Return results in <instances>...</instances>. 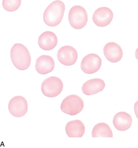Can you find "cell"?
Segmentation results:
<instances>
[{"label":"cell","mask_w":138,"mask_h":148,"mask_svg":"<svg viewBox=\"0 0 138 148\" xmlns=\"http://www.w3.org/2000/svg\"><path fill=\"white\" fill-rule=\"evenodd\" d=\"M65 10V4L61 1L57 0L52 2L44 12L45 23L51 27L59 25L63 20Z\"/></svg>","instance_id":"6da1fadb"},{"label":"cell","mask_w":138,"mask_h":148,"mask_svg":"<svg viewBox=\"0 0 138 148\" xmlns=\"http://www.w3.org/2000/svg\"><path fill=\"white\" fill-rule=\"evenodd\" d=\"M10 55L13 64L18 70L24 71L30 66L31 55L28 48L23 45L15 44L11 49Z\"/></svg>","instance_id":"7a4b0ae2"},{"label":"cell","mask_w":138,"mask_h":148,"mask_svg":"<svg viewBox=\"0 0 138 148\" xmlns=\"http://www.w3.org/2000/svg\"><path fill=\"white\" fill-rule=\"evenodd\" d=\"M68 21L73 28L79 30L83 28L87 23V12L83 6L76 5L70 9L68 13Z\"/></svg>","instance_id":"3957f363"},{"label":"cell","mask_w":138,"mask_h":148,"mask_svg":"<svg viewBox=\"0 0 138 148\" xmlns=\"http://www.w3.org/2000/svg\"><path fill=\"white\" fill-rule=\"evenodd\" d=\"M84 108V102L80 97L75 95L67 96L63 99L61 110L62 112L70 115H75L82 111Z\"/></svg>","instance_id":"277c9868"},{"label":"cell","mask_w":138,"mask_h":148,"mask_svg":"<svg viewBox=\"0 0 138 148\" xmlns=\"http://www.w3.org/2000/svg\"><path fill=\"white\" fill-rule=\"evenodd\" d=\"M63 84L62 80L56 76L47 78L42 83L41 91L48 97H55L62 92Z\"/></svg>","instance_id":"5b68a950"},{"label":"cell","mask_w":138,"mask_h":148,"mask_svg":"<svg viewBox=\"0 0 138 148\" xmlns=\"http://www.w3.org/2000/svg\"><path fill=\"white\" fill-rule=\"evenodd\" d=\"M102 63L100 56L95 53H91L86 56L82 60L81 69L85 74H94L100 69Z\"/></svg>","instance_id":"8992f818"},{"label":"cell","mask_w":138,"mask_h":148,"mask_svg":"<svg viewBox=\"0 0 138 148\" xmlns=\"http://www.w3.org/2000/svg\"><path fill=\"white\" fill-rule=\"evenodd\" d=\"M8 110L10 114L15 117L23 116L28 112V102L23 96H15L9 102Z\"/></svg>","instance_id":"52a82bcc"},{"label":"cell","mask_w":138,"mask_h":148,"mask_svg":"<svg viewBox=\"0 0 138 148\" xmlns=\"http://www.w3.org/2000/svg\"><path fill=\"white\" fill-rule=\"evenodd\" d=\"M57 57L59 62L63 65L72 66L78 60V52L75 48L72 46H63L58 51Z\"/></svg>","instance_id":"ba28073f"},{"label":"cell","mask_w":138,"mask_h":148,"mask_svg":"<svg viewBox=\"0 0 138 148\" xmlns=\"http://www.w3.org/2000/svg\"><path fill=\"white\" fill-rule=\"evenodd\" d=\"M114 13L110 9L107 7H101L97 9L92 15V20L98 27H105L112 21Z\"/></svg>","instance_id":"9c48e42d"},{"label":"cell","mask_w":138,"mask_h":148,"mask_svg":"<svg viewBox=\"0 0 138 148\" xmlns=\"http://www.w3.org/2000/svg\"><path fill=\"white\" fill-rule=\"evenodd\" d=\"M103 51L106 59L111 63H115L119 62L123 56V51L121 47L114 42L106 44Z\"/></svg>","instance_id":"30bf717a"},{"label":"cell","mask_w":138,"mask_h":148,"mask_svg":"<svg viewBox=\"0 0 138 148\" xmlns=\"http://www.w3.org/2000/svg\"><path fill=\"white\" fill-rule=\"evenodd\" d=\"M58 42L57 37L54 32L46 31L41 34L38 38V44L45 51H50L56 47Z\"/></svg>","instance_id":"8fae6325"},{"label":"cell","mask_w":138,"mask_h":148,"mask_svg":"<svg viewBox=\"0 0 138 148\" xmlns=\"http://www.w3.org/2000/svg\"><path fill=\"white\" fill-rule=\"evenodd\" d=\"M55 62L51 56L42 55L38 57L35 64L37 71L41 75H46L53 71Z\"/></svg>","instance_id":"7c38bea8"},{"label":"cell","mask_w":138,"mask_h":148,"mask_svg":"<svg viewBox=\"0 0 138 148\" xmlns=\"http://www.w3.org/2000/svg\"><path fill=\"white\" fill-rule=\"evenodd\" d=\"M105 83L103 79L99 78L92 79L88 80L82 86V90L85 95H91L103 90Z\"/></svg>","instance_id":"4fadbf2b"},{"label":"cell","mask_w":138,"mask_h":148,"mask_svg":"<svg viewBox=\"0 0 138 148\" xmlns=\"http://www.w3.org/2000/svg\"><path fill=\"white\" fill-rule=\"evenodd\" d=\"M115 128L119 131H124L130 129L132 124V118L126 112H120L115 115L113 121Z\"/></svg>","instance_id":"5bb4252c"},{"label":"cell","mask_w":138,"mask_h":148,"mask_svg":"<svg viewBox=\"0 0 138 148\" xmlns=\"http://www.w3.org/2000/svg\"><path fill=\"white\" fill-rule=\"evenodd\" d=\"M65 131L69 137L81 138L85 133V125L79 120L70 121L66 125Z\"/></svg>","instance_id":"9a60e30c"},{"label":"cell","mask_w":138,"mask_h":148,"mask_svg":"<svg viewBox=\"0 0 138 148\" xmlns=\"http://www.w3.org/2000/svg\"><path fill=\"white\" fill-rule=\"evenodd\" d=\"M92 138H113V132L110 127L105 123L97 124L94 126L92 132Z\"/></svg>","instance_id":"2e32d148"},{"label":"cell","mask_w":138,"mask_h":148,"mask_svg":"<svg viewBox=\"0 0 138 148\" xmlns=\"http://www.w3.org/2000/svg\"><path fill=\"white\" fill-rule=\"evenodd\" d=\"M21 2V0H3L2 5L8 12H15L20 8Z\"/></svg>","instance_id":"e0dca14e"}]
</instances>
